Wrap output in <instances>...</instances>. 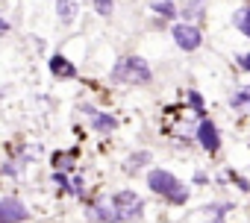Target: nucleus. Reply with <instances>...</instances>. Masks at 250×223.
Masks as SVG:
<instances>
[{
  "label": "nucleus",
  "instance_id": "nucleus-18",
  "mask_svg": "<svg viewBox=\"0 0 250 223\" xmlns=\"http://www.w3.org/2000/svg\"><path fill=\"white\" fill-rule=\"evenodd\" d=\"M203 9H206V0H188L180 9V15L183 18H203Z\"/></svg>",
  "mask_w": 250,
  "mask_h": 223
},
{
  "label": "nucleus",
  "instance_id": "nucleus-22",
  "mask_svg": "<svg viewBox=\"0 0 250 223\" xmlns=\"http://www.w3.org/2000/svg\"><path fill=\"white\" fill-rule=\"evenodd\" d=\"M71 194L80 197V200L85 197V179H83V176H74V179H71Z\"/></svg>",
  "mask_w": 250,
  "mask_h": 223
},
{
  "label": "nucleus",
  "instance_id": "nucleus-16",
  "mask_svg": "<svg viewBox=\"0 0 250 223\" xmlns=\"http://www.w3.org/2000/svg\"><path fill=\"white\" fill-rule=\"evenodd\" d=\"M232 27H235L244 38H250V3H247V6H241V9L232 15Z\"/></svg>",
  "mask_w": 250,
  "mask_h": 223
},
{
  "label": "nucleus",
  "instance_id": "nucleus-20",
  "mask_svg": "<svg viewBox=\"0 0 250 223\" xmlns=\"http://www.w3.org/2000/svg\"><path fill=\"white\" fill-rule=\"evenodd\" d=\"M53 182H56V188H59L62 194H71V176H68V173L53 170Z\"/></svg>",
  "mask_w": 250,
  "mask_h": 223
},
{
  "label": "nucleus",
  "instance_id": "nucleus-24",
  "mask_svg": "<svg viewBox=\"0 0 250 223\" xmlns=\"http://www.w3.org/2000/svg\"><path fill=\"white\" fill-rule=\"evenodd\" d=\"M235 62H238V68H241V71H247V74H250V53H241Z\"/></svg>",
  "mask_w": 250,
  "mask_h": 223
},
{
  "label": "nucleus",
  "instance_id": "nucleus-7",
  "mask_svg": "<svg viewBox=\"0 0 250 223\" xmlns=\"http://www.w3.org/2000/svg\"><path fill=\"white\" fill-rule=\"evenodd\" d=\"M85 217L91 223H121L118 220V211L109 200H100V203H88L85 205Z\"/></svg>",
  "mask_w": 250,
  "mask_h": 223
},
{
  "label": "nucleus",
  "instance_id": "nucleus-12",
  "mask_svg": "<svg viewBox=\"0 0 250 223\" xmlns=\"http://www.w3.org/2000/svg\"><path fill=\"white\" fill-rule=\"evenodd\" d=\"M150 150H136V153H130L127 156V162H124V170H127V173H139L142 167H147L150 165Z\"/></svg>",
  "mask_w": 250,
  "mask_h": 223
},
{
  "label": "nucleus",
  "instance_id": "nucleus-2",
  "mask_svg": "<svg viewBox=\"0 0 250 223\" xmlns=\"http://www.w3.org/2000/svg\"><path fill=\"white\" fill-rule=\"evenodd\" d=\"M147 188L156 194V197H162L168 205H186L188 203V185L186 182H180L171 170H165V167H150L147 170Z\"/></svg>",
  "mask_w": 250,
  "mask_h": 223
},
{
  "label": "nucleus",
  "instance_id": "nucleus-21",
  "mask_svg": "<svg viewBox=\"0 0 250 223\" xmlns=\"http://www.w3.org/2000/svg\"><path fill=\"white\" fill-rule=\"evenodd\" d=\"M224 179H232V182H235L241 191H250V182H247L241 173H235V170H227V173H224Z\"/></svg>",
  "mask_w": 250,
  "mask_h": 223
},
{
  "label": "nucleus",
  "instance_id": "nucleus-23",
  "mask_svg": "<svg viewBox=\"0 0 250 223\" xmlns=\"http://www.w3.org/2000/svg\"><path fill=\"white\" fill-rule=\"evenodd\" d=\"M191 182H194V185H206V182H209V173H206V170H194V179H191Z\"/></svg>",
  "mask_w": 250,
  "mask_h": 223
},
{
  "label": "nucleus",
  "instance_id": "nucleus-13",
  "mask_svg": "<svg viewBox=\"0 0 250 223\" xmlns=\"http://www.w3.org/2000/svg\"><path fill=\"white\" fill-rule=\"evenodd\" d=\"M150 9H153V15H159L162 21H177V15H180V9H177L174 0H150Z\"/></svg>",
  "mask_w": 250,
  "mask_h": 223
},
{
  "label": "nucleus",
  "instance_id": "nucleus-3",
  "mask_svg": "<svg viewBox=\"0 0 250 223\" xmlns=\"http://www.w3.org/2000/svg\"><path fill=\"white\" fill-rule=\"evenodd\" d=\"M109 203L115 205L118 211V220L121 223H130V220H139L145 214V200L133 191V188H124V191H115L109 197Z\"/></svg>",
  "mask_w": 250,
  "mask_h": 223
},
{
  "label": "nucleus",
  "instance_id": "nucleus-9",
  "mask_svg": "<svg viewBox=\"0 0 250 223\" xmlns=\"http://www.w3.org/2000/svg\"><path fill=\"white\" fill-rule=\"evenodd\" d=\"M88 127H91V132H97V135H112L115 130H118V118L115 115H109V112H94V115L88 118Z\"/></svg>",
  "mask_w": 250,
  "mask_h": 223
},
{
  "label": "nucleus",
  "instance_id": "nucleus-6",
  "mask_svg": "<svg viewBox=\"0 0 250 223\" xmlns=\"http://www.w3.org/2000/svg\"><path fill=\"white\" fill-rule=\"evenodd\" d=\"M27 220H30V208L18 197L0 200V223H27Z\"/></svg>",
  "mask_w": 250,
  "mask_h": 223
},
{
  "label": "nucleus",
  "instance_id": "nucleus-19",
  "mask_svg": "<svg viewBox=\"0 0 250 223\" xmlns=\"http://www.w3.org/2000/svg\"><path fill=\"white\" fill-rule=\"evenodd\" d=\"M91 6H94V12H97L100 18H112V12H115V0H91Z\"/></svg>",
  "mask_w": 250,
  "mask_h": 223
},
{
  "label": "nucleus",
  "instance_id": "nucleus-5",
  "mask_svg": "<svg viewBox=\"0 0 250 223\" xmlns=\"http://www.w3.org/2000/svg\"><path fill=\"white\" fill-rule=\"evenodd\" d=\"M194 141H197V147H203V153H209V156H215V153L221 150V132H218V127H215L209 118H203V121L194 124Z\"/></svg>",
  "mask_w": 250,
  "mask_h": 223
},
{
  "label": "nucleus",
  "instance_id": "nucleus-4",
  "mask_svg": "<svg viewBox=\"0 0 250 223\" xmlns=\"http://www.w3.org/2000/svg\"><path fill=\"white\" fill-rule=\"evenodd\" d=\"M171 38H174V44H177L180 50H186V53H194V50L203 44L200 27H194V24H188V21H174V24H171Z\"/></svg>",
  "mask_w": 250,
  "mask_h": 223
},
{
  "label": "nucleus",
  "instance_id": "nucleus-11",
  "mask_svg": "<svg viewBox=\"0 0 250 223\" xmlns=\"http://www.w3.org/2000/svg\"><path fill=\"white\" fill-rule=\"evenodd\" d=\"M50 162H53V170L71 173V170H74V165H77V150H56Z\"/></svg>",
  "mask_w": 250,
  "mask_h": 223
},
{
  "label": "nucleus",
  "instance_id": "nucleus-17",
  "mask_svg": "<svg viewBox=\"0 0 250 223\" xmlns=\"http://www.w3.org/2000/svg\"><path fill=\"white\" fill-rule=\"evenodd\" d=\"M21 170H24V162H21L18 156H9L3 165H0V173H3V176H12V179H18Z\"/></svg>",
  "mask_w": 250,
  "mask_h": 223
},
{
  "label": "nucleus",
  "instance_id": "nucleus-14",
  "mask_svg": "<svg viewBox=\"0 0 250 223\" xmlns=\"http://www.w3.org/2000/svg\"><path fill=\"white\" fill-rule=\"evenodd\" d=\"M77 3L74 0H56V15H59V21L68 27V24H74V18H77Z\"/></svg>",
  "mask_w": 250,
  "mask_h": 223
},
{
  "label": "nucleus",
  "instance_id": "nucleus-25",
  "mask_svg": "<svg viewBox=\"0 0 250 223\" xmlns=\"http://www.w3.org/2000/svg\"><path fill=\"white\" fill-rule=\"evenodd\" d=\"M3 33H9V21H3V18H0V36H3Z\"/></svg>",
  "mask_w": 250,
  "mask_h": 223
},
{
  "label": "nucleus",
  "instance_id": "nucleus-10",
  "mask_svg": "<svg viewBox=\"0 0 250 223\" xmlns=\"http://www.w3.org/2000/svg\"><path fill=\"white\" fill-rule=\"evenodd\" d=\"M229 106L241 115H250V85H238L232 94H229Z\"/></svg>",
  "mask_w": 250,
  "mask_h": 223
},
{
  "label": "nucleus",
  "instance_id": "nucleus-1",
  "mask_svg": "<svg viewBox=\"0 0 250 223\" xmlns=\"http://www.w3.org/2000/svg\"><path fill=\"white\" fill-rule=\"evenodd\" d=\"M109 79L112 82H121V85H133V88H147L153 82V71H150V65H147L145 56L130 53V56H121L115 62Z\"/></svg>",
  "mask_w": 250,
  "mask_h": 223
},
{
  "label": "nucleus",
  "instance_id": "nucleus-15",
  "mask_svg": "<svg viewBox=\"0 0 250 223\" xmlns=\"http://www.w3.org/2000/svg\"><path fill=\"white\" fill-rule=\"evenodd\" d=\"M186 100H188V109H191V115H194L197 121H203V118H206V100H203V94L191 88V91L186 94Z\"/></svg>",
  "mask_w": 250,
  "mask_h": 223
},
{
  "label": "nucleus",
  "instance_id": "nucleus-8",
  "mask_svg": "<svg viewBox=\"0 0 250 223\" xmlns=\"http://www.w3.org/2000/svg\"><path fill=\"white\" fill-rule=\"evenodd\" d=\"M47 68H50V74L56 79H77V65L68 56H62V53H53L50 62H47Z\"/></svg>",
  "mask_w": 250,
  "mask_h": 223
}]
</instances>
